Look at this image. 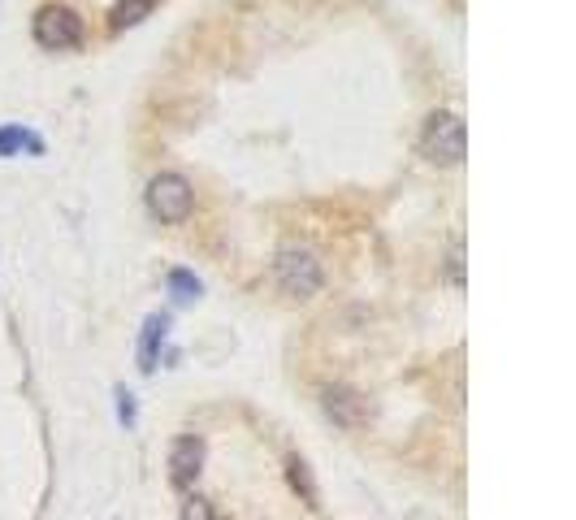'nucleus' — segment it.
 Here are the masks:
<instances>
[{
	"instance_id": "f257e3e1",
	"label": "nucleus",
	"mask_w": 576,
	"mask_h": 520,
	"mask_svg": "<svg viewBox=\"0 0 576 520\" xmlns=\"http://www.w3.org/2000/svg\"><path fill=\"white\" fill-rule=\"evenodd\" d=\"M421 152H425V161H434V165H460L468 156L464 117L451 113V109L429 113V122L421 130Z\"/></svg>"
},
{
	"instance_id": "f03ea898",
	"label": "nucleus",
	"mask_w": 576,
	"mask_h": 520,
	"mask_svg": "<svg viewBox=\"0 0 576 520\" xmlns=\"http://www.w3.org/2000/svg\"><path fill=\"white\" fill-rule=\"evenodd\" d=\"M273 278H278L282 295L291 299H312L321 291L325 273H321V260L308 252V247H282L278 260H273Z\"/></svg>"
},
{
	"instance_id": "7ed1b4c3",
	"label": "nucleus",
	"mask_w": 576,
	"mask_h": 520,
	"mask_svg": "<svg viewBox=\"0 0 576 520\" xmlns=\"http://www.w3.org/2000/svg\"><path fill=\"white\" fill-rule=\"evenodd\" d=\"M195 208V191L191 182L174 174V169H165V174H156L148 182V213L156 221H165V226H178V221H187Z\"/></svg>"
},
{
	"instance_id": "20e7f679",
	"label": "nucleus",
	"mask_w": 576,
	"mask_h": 520,
	"mask_svg": "<svg viewBox=\"0 0 576 520\" xmlns=\"http://www.w3.org/2000/svg\"><path fill=\"white\" fill-rule=\"evenodd\" d=\"M35 44L39 48H48V52H65V48H78L83 44V18H78L74 9H65V5H44L35 13Z\"/></svg>"
},
{
	"instance_id": "39448f33",
	"label": "nucleus",
	"mask_w": 576,
	"mask_h": 520,
	"mask_svg": "<svg viewBox=\"0 0 576 520\" xmlns=\"http://www.w3.org/2000/svg\"><path fill=\"white\" fill-rule=\"evenodd\" d=\"M321 408H325V416H330L338 429H364V425H369V399H364L356 386H347V382L325 386L321 390Z\"/></svg>"
},
{
	"instance_id": "423d86ee",
	"label": "nucleus",
	"mask_w": 576,
	"mask_h": 520,
	"mask_svg": "<svg viewBox=\"0 0 576 520\" xmlns=\"http://www.w3.org/2000/svg\"><path fill=\"white\" fill-rule=\"evenodd\" d=\"M204 473V438L200 434H182L169 447V481L174 490H195V481Z\"/></svg>"
},
{
	"instance_id": "0eeeda50",
	"label": "nucleus",
	"mask_w": 576,
	"mask_h": 520,
	"mask_svg": "<svg viewBox=\"0 0 576 520\" xmlns=\"http://www.w3.org/2000/svg\"><path fill=\"white\" fill-rule=\"evenodd\" d=\"M165 338H169V312H152L139 330V373H156Z\"/></svg>"
},
{
	"instance_id": "6e6552de",
	"label": "nucleus",
	"mask_w": 576,
	"mask_h": 520,
	"mask_svg": "<svg viewBox=\"0 0 576 520\" xmlns=\"http://www.w3.org/2000/svg\"><path fill=\"white\" fill-rule=\"evenodd\" d=\"M286 481H291V490L299 494V503L317 512V507H321V490H317V477H312L308 460H299V455H286Z\"/></svg>"
},
{
	"instance_id": "1a4fd4ad",
	"label": "nucleus",
	"mask_w": 576,
	"mask_h": 520,
	"mask_svg": "<svg viewBox=\"0 0 576 520\" xmlns=\"http://www.w3.org/2000/svg\"><path fill=\"white\" fill-rule=\"evenodd\" d=\"M44 152V139L35 135V130H26V126H0V156H18V152Z\"/></svg>"
},
{
	"instance_id": "9d476101",
	"label": "nucleus",
	"mask_w": 576,
	"mask_h": 520,
	"mask_svg": "<svg viewBox=\"0 0 576 520\" xmlns=\"http://www.w3.org/2000/svg\"><path fill=\"white\" fill-rule=\"evenodd\" d=\"M152 13V0H117V5L109 9V26L113 31H126V26L143 22Z\"/></svg>"
},
{
	"instance_id": "9b49d317",
	"label": "nucleus",
	"mask_w": 576,
	"mask_h": 520,
	"mask_svg": "<svg viewBox=\"0 0 576 520\" xmlns=\"http://www.w3.org/2000/svg\"><path fill=\"white\" fill-rule=\"evenodd\" d=\"M169 295H174L178 299V304H191V299H200L204 295V282L200 278H195V273L191 269H169Z\"/></svg>"
},
{
	"instance_id": "f8f14e48",
	"label": "nucleus",
	"mask_w": 576,
	"mask_h": 520,
	"mask_svg": "<svg viewBox=\"0 0 576 520\" xmlns=\"http://www.w3.org/2000/svg\"><path fill=\"white\" fill-rule=\"evenodd\" d=\"M182 520H226V516H221L208 499H200V494H191V499L182 503Z\"/></svg>"
},
{
	"instance_id": "ddd939ff",
	"label": "nucleus",
	"mask_w": 576,
	"mask_h": 520,
	"mask_svg": "<svg viewBox=\"0 0 576 520\" xmlns=\"http://www.w3.org/2000/svg\"><path fill=\"white\" fill-rule=\"evenodd\" d=\"M113 395H117V421H122V425L130 429V425H135V421H139V408H135V395H130V390H126V386H117V390H113Z\"/></svg>"
},
{
	"instance_id": "4468645a",
	"label": "nucleus",
	"mask_w": 576,
	"mask_h": 520,
	"mask_svg": "<svg viewBox=\"0 0 576 520\" xmlns=\"http://www.w3.org/2000/svg\"><path fill=\"white\" fill-rule=\"evenodd\" d=\"M447 278L455 286H464V243H451V256H447Z\"/></svg>"
}]
</instances>
